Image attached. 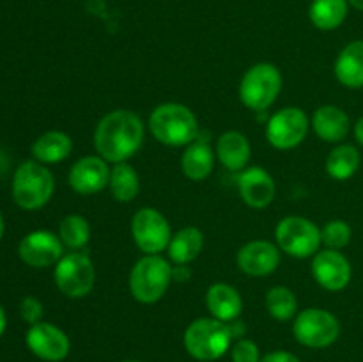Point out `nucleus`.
<instances>
[{
  "instance_id": "obj_10",
  "label": "nucleus",
  "mask_w": 363,
  "mask_h": 362,
  "mask_svg": "<svg viewBox=\"0 0 363 362\" xmlns=\"http://www.w3.org/2000/svg\"><path fill=\"white\" fill-rule=\"evenodd\" d=\"M131 236L144 254H160L169 247L172 231L165 215L147 206L138 209L131 219Z\"/></svg>"
},
{
  "instance_id": "obj_20",
  "label": "nucleus",
  "mask_w": 363,
  "mask_h": 362,
  "mask_svg": "<svg viewBox=\"0 0 363 362\" xmlns=\"http://www.w3.org/2000/svg\"><path fill=\"white\" fill-rule=\"evenodd\" d=\"M216 155L225 169L241 172L247 169L248 162H250L252 146L241 131L230 130L220 135L218 142H216Z\"/></svg>"
},
{
  "instance_id": "obj_32",
  "label": "nucleus",
  "mask_w": 363,
  "mask_h": 362,
  "mask_svg": "<svg viewBox=\"0 0 363 362\" xmlns=\"http://www.w3.org/2000/svg\"><path fill=\"white\" fill-rule=\"evenodd\" d=\"M20 314L28 325H35L43 318V304L35 297H25L20 304Z\"/></svg>"
},
{
  "instance_id": "obj_21",
  "label": "nucleus",
  "mask_w": 363,
  "mask_h": 362,
  "mask_svg": "<svg viewBox=\"0 0 363 362\" xmlns=\"http://www.w3.org/2000/svg\"><path fill=\"white\" fill-rule=\"evenodd\" d=\"M335 77L344 87H363V41H351L335 60Z\"/></svg>"
},
{
  "instance_id": "obj_35",
  "label": "nucleus",
  "mask_w": 363,
  "mask_h": 362,
  "mask_svg": "<svg viewBox=\"0 0 363 362\" xmlns=\"http://www.w3.org/2000/svg\"><path fill=\"white\" fill-rule=\"evenodd\" d=\"M354 137H357V141L363 146V116L357 121V124H354Z\"/></svg>"
},
{
  "instance_id": "obj_2",
  "label": "nucleus",
  "mask_w": 363,
  "mask_h": 362,
  "mask_svg": "<svg viewBox=\"0 0 363 362\" xmlns=\"http://www.w3.org/2000/svg\"><path fill=\"white\" fill-rule=\"evenodd\" d=\"M149 131L158 142L172 148L190 146L199 137L195 114L181 103H162L149 116Z\"/></svg>"
},
{
  "instance_id": "obj_27",
  "label": "nucleus",
  "mask_w": 363,
  "mask_h": 362,
  "mask_svg": "<svg viewBox=\"0 0 363 362\" xmlns=\"http://www.w3.org/2000/svg\"><path fill=\"white\" fill-rule=\"evenodd\" d=\"M108 187L119 202H131L140 190V177L130 163H116L110 170Z\"/></svg>"
},
{
  "instance_id": "obj_29",
  "label": "nucleus",
  "mask_w": 363,
  "mask_h": 362,
  "mask_svg": "<svg viewBox=\"0 0 363 362\" xmlns=\"http://www.w3.org/2000/svg\"><path fill=\"white\" fill-rule=\"evenodd\" d=\"M59 238L71 251H80L91 240V226L82 215L64 216L59 226Z\"/></svg>"
},
{
  "instance_id": "obj_14",
  "label": "nucleus",
  "mask_w": 363,
  "mask_h": 362,
  "mask_svg": "<svg viewBox=\"0 0 363 362\" xmlns=\"http://www.w3.org/2000/svg\"><path fill=\"white\" fill-rule=\"evenodd\" d=\"M64 243L50 231H32L20 241L18 254L32 268H48L62 258Z\"/></svg>"
},
{
  "instance_id": "obj_11",
  "label": "nucleus",
  "mask_w": 363,
  "mask_h": 362,
  "mask_svg": "<svg viewBox=\"0 0 363 362\" xmlns=\"http://www.w3.org/2000/svg\"><path fill=\"white\" fill-rule=\"evenodd\" d=\"M308 116L298 106H286L273 114L266 123V138L275 149H293L305 141L308 133Z\"/></svg>"
},
{
  "instance_id": "obj_24",
  "label": "nucleus",
  "mask_w": 363,
  "mask_h": 362,
  "mask_svg": "<svg viewBox=\"0 0 363 362\" xmlns=\"http://www.w3.org/2000/svg\"><path fill=\"white\" fill-rule=\"evenodd\" d=\"M204 247V234L197 227H183L172 234L167 252L174 265H188L202 252Z\"/></svg>"
},
{
  "instance_id": "obj_37",
  "label": "nucleus",
  "mask_w": 363,
  "mask_h": 362,
  "mask_svg": "<svg viewBox=\"0 0 363 362\" xmlns=\"http://www.w3.org/2000/svg\"><path fill=\"white\" fill-rule=\"evenodd\" d=\"M347 2H350L351 6L354 7V9H358V11H363V0H347Z\"/></svg>"
},
{
  "instance_id": "obj_7",
  "label": "nucleus",
  "mask_w": 363,
  "mask_h": 362,
  "mask_svg": "<svg viewBox=\"0 0 363 362\" xmlns=\"http://www.w3.org/2000/svg\"><path fill=\"white\" fill-rule=\"evenodd\" d=\"M275 240L280 251L298 259L315 256L323 245L321 229L312 220L296 215L286 216L277 224Z\"/></svg>"
},
{
  "instance_id": "obj_28",
  "label": "nucleus",
  "mask_w": 363,
  "mask_h": 362,
  "mask_svg": "<svg viewBox=\"0 0 363 362\" xmlns=\"http://www.w3.org/2000/svg\"><path fill=\"white\" fill-rule=\"evenodd\" d=\"M266 309L277 322H289L298 314L296 295L286 286H273L266 293Z\"/></svg>"
},
{
  "instance_id": "obj_1",
  "label": "nucleus",
  "mask_w": 363,
  "mask_h": 362,
  "mask_svg": "<svg viewBox=\"0 0 363 362\" xmlns=\"http://www.w3.org/2000/svg\"><path fill=\"white\" fill-rule=\"evenodd\" d=\"M145 128L140 117L131 110H112L94 130V149L103 160L123 163L130 160L144 142Z\"/></svg>"
},
{
  "instance_id": "obj_39",
  "label": "nucleus",
  "mask_w": 363,
  "mask_h": 362,
  "mask_svg": "<svg viewBox=\"0 0 363 362\" xmlns=\"http://www.w3.org/2000/svg\"><path fill=\"white\" fill-rule=\"evenodd\" d=\"M123 362H142V361H123Z\"/></svg>"
},
{
  "instance_id": "obj_13",
  "label": "nucleus",
  "mask_w": 363,
  "mask_h": 362,
  "mask_svg": "<svg viewBox=\"0 0 363 362\" xmlns=\"http://www.w3.org/2000/svg\"><path fill=\"white\" fill-rule=\"evenodd\" d=\"M312 275L315 283L328 291H342L353 277V268L340 251L325 248L312 259Z\"/></svg>"
},
{
  "instance_id": "obj_33",
  "label": "nucleus",
  "mask_w": 363,
  "mask_h": 362,
  "mask_svg": "<svg viewBox=\"0 0 363 362\" xmlns=\"http://www.w3.org/2000/svg\"><path fill=\"white\" fill-rule=\"evenodd\" d=\"M261 362H301V361L296 357V355L291 353V351L275 350V351H269V353L262 355Z\"/></svg>"
},
{
  "instance_id": "obj_36",
  "label": "nucleus",
  "mask_w": 363,
  "mask_h": 362,
  "mask_svg": "<svg viewBox=\"0 0 363 362\" xmlns=\"http://www.w3.org/2000/svg\"><path fill=\"white\" fill-rule=\"evenodd\" d=\"M6 325H7L6 312H4L2 305H0V336H2V334H4V330H6Z\"/></svg>"
},
{
  "instance_id": "obj_3",
  "label": "nucleus",
  "mask_w": 363,
  "mask_h": 362,
  "mask_svg": "<svg viewBox=\"0 0 363 362\" xmlns=\"http://www.w3.org/2000/svg\"><path fill=\"white\" fill-rule=\"evenodd\" d=\"M233 339L229 323H223L216 318L194 319L186 327L183 336L188 355L201 362L218 361L229 351Z\"/></svg>"
},
{
  "instance_id": "obj_5",
  "label": "nucleus",
  "mask_w": 363,
  "mask_h": 362,
  "mask_svg": "<svg viewBox=\"0 0 363 362\" xmlns=\"http://www.w3.org/2000/svg\"><path fill=\"white\" fill-rule=\"evenodd\" d=\"M172 283V266L160 254H145L130 272V291L140 304H155Z\"/></svg>"
},
{
  "instance_id": "obj_25",
  "label": "nucleus",
  "mask_w": 363,
  "mask_h": 362,
  "mask_svg": "<svg viewBox=\"0 0 363 362\" xmlns=\"http://www.w3.org/2000/svg\"><path fill=\"white\" fill-rule=\"evenodd\" d=\"M347 0H312L308 18L319 31H335L347 16Z\"/></svg>"
},
{
  "instance_id": "obj_31",
  "label": "nucleus",
  "mask_w": 363,
  "mask_h": 362,
  "mask_svg": "<svg viewBox=\"0 0 363 362\" xmlns=\"http://www.w3.org/2000/svg\"><path fill=\"white\" fill-rule=\"evenodd\" d=\"M261 351L252 339H238L230 348V358L233 362H261Z\"/></svg>"
},
{
  "instance_id": "obj_12",
  "label": "nucleus",
  "mask_w": 363,
  "mask_h": 362,
  "mask_svg": "<svg viewBox=\"0 0 363 362\" xmlns=\"http://www.w3.org/2000/svg\"><path fill=\"white\" fill-rule=\"evenodd\" d=\"M28 350L46 362H60L69 355L71 343L62 329L52 323L39 322L30 325L25 336Z\"/></svg>"
},
{
  "instance_id": "obj_30",
  "label": "nucleus",
  "mask_w": 363,
  "mask_h": 362,
  "mask_svg": "<svg viewBox=\"0 0 363 362\" xmlns=\"http://www.w3.org/2000/svg\"><path fill=\"white\" fill-rule=\"evenodd\" d=\"M351 238H353V229L346 220H330L321 229L323 245L326 248H332V251H340V248L347 247Z\"/></svg>"
},
{
  "instance_id": "obj_4",
  "label": "nucleus",
  "mask_w": 363,
  "mask_h": 362,
  "mask_svg": "<svg viewBox=\"0 0 363 362\" xmlns=\"http://www.w3.org/2000/svg\"><path fill=\"white\" fill-rule=\"evenodd\" d=\"M55 190L53 174L35 160L23 162L13 176V199L21 209L34 212L52 199Z\"/></svg>"
},
{
  "instance_id": "obj_18",
  "label": "nucleus",
  "mask_w": 363,
  "mask_h": 362,
  "mask_svg": "<svg viewBox=\"0 0 363 362\" xmlns=\"http://www.w3.org/2000/svg\"><path fill=\"white\" fill-rule=\"evenodd\" d=\"M206 307H208L211 318L230 323L240 318L241 311H243V298H241L240 291L230 284L216 283L206 291Z\"/></svg>"
},
{
  "instance_id": "obj_8",
  "label": "nucleus",
  "mask_w": 363,
  "mask_h": 362,
  "mask_svg": "<svg viewBox=\"0 0 363 362\" xmlns=\"http://www.w3.org/2000/svg\"><path fill=\"white\" fill-rule=\"evenodd\" d=\"M293 334L300 344L307 348H328L339 339L340 322L326 309L311 307L298 312L293 322Z\"/></svg>"
},
{
  "instance_id": "obj_6",
  "label": "nucleus",
  "mask_w": 363,
  "mask_h": 362,
  "mask_svg": "<svg viewBox=\"0 0 363 362\" xmlns=\"http://www.w3.org/2000/svg\"><path fill=\"white\" fill-rule=\"evenodd\" d=\"M282 91V73L275 64H254L240 82V99L247 109L264 112Z\"/></svg>"
},
{
  "instance_id": "obj_15",
  "label": "nucleus",
  "mask_w": 363,
  "mask_h": 362,
  "mask_svg": "<svg viewBox=\"0 0 363 362\" xmlns=\"http://www.w3.org/2000/svg\"><path fill=\"white\" fill-rule=\"evenodd\" d=\"M69 187L80 195H92L108 187L110 167L99 155H89L73 163L67 174Z\"/></svg>"
},
{
  "instance_id": "obj_19",
  "label": "nucleus",
  "mask_w": 363,
  "mask_h": 362,
  "mask_svg": "<svg viewBox=\"0 0 363 362\" xmlns=\"http://www.w3.org/2000/svg\"><path fill=\"white\" fill-rule=\"evenodd\" d=\"M312 128L321 141L340 144L350 135V116L340 106L323 105L312 116Z\"/></svg>"
},
{
  "instance_id": "obj_22",
  "label": "nucleus",
  "mask_w": 363,
  "mask_h": 362,
  "mask_svg": "<svg viewBox=\"0 0 363 362\" xmlns=\"http://www.w3.org/2000/svg\"><path fill=\"white\" fill-rule=\"evenodd\" d=\"M215 155L206 141H195L181 156V170L191 181H204L213 172Z\"/></svg>"
},
{
  "instance_id": "obj_34",
  "label": "nucleus",
  "mask_w": 363,
  "mask_h": 362,
  "mask_svg": "<svg viewBox=\"0 0 363 362\" xmlns=\"http://www.w3.org/2000/svg\"><path fill=\"white\" fill-rule=\"evenodd\" d=\"M191 279V270L186 265L172 266V280L176 283H186Z\"/></svg>"
},
{
  "instance_id": "obj_38",
  "label": "nucleus",
  "mask_w": 363,
  "mask_h": 362,
  "mask_svg": "<svg viewBox=\"0 0 363 362\" xmlns=\"http://www.w3.org/2000/svg\"><path fill=\"white\" fill-rule=\"evenodd\" d=\"M2 236H4V219L2 215H0V240H2Z\"/></svg>"
},
{
  "instance_id": "obj_9",
  "label": "nucleus",
  "mask_w": 363,
  "mask_h": 362,
  "mask_svg": "<svg viewBox=\"0 0 363 362\" xmlns=\"http://www.w3.org/2000/svg\"><path fill=\"white\" fill-rule=\"evenodd\" d=\"M55 286L67 298H84L94 287L96 268L85 252H69L62 256L53 272Z\"/></svg>"
},
{
  "instance_id": "obj_26",
  "label": "nucleus",
  "mask_w": 363,
  "mask_h": 362,
  "mask_svg": "<svg viewBox=\"0 0 363 362\" xmlns=\"http://www.w3.org/2000/svg\"><path fill=\"white\" fill-rule=\"evenodd\" d=\"M362 163L360 151L351 144H339L326 158V172L337 181H346L354 176Z\"/></svg>"
},
{
  "instance_id": "obj_16",
  "label": "nucleus",
  "mask_w": 363,
  "mask_h": 362,
  "mask_svg": "<svg viewBox=\"0 0 363 362\" xmlns=\"http://www.w3.org/2000/svg\"><path fill=\"white\" fill-rule=\"evenodd\" d=\"M238 268L252 277L272 275L280 265L279 245L266 240H254L245 243L236 256Z\"/></svg>"
},
{
  "instance_id": "obj_23",
  "label": "nucleus",
  "mask_w": 363,
  "mask_h": 362,
  "mask_svg": "<svg viewBox=\"0 0 363 362\" xmlns=\"http://www.w3.org/2000/svg\"><path fill=\"white\" fill-rule=\"evenodd\" d=\"M73 151V141L64 131H46L32 144V155L39 163H59Z\"/></svg>"
},
{
  "instance_id": "obj_17",
  "label": "nucleus",
  "mask_w": 363,
  "mask_h": 362,
  "mask_svg": "<svg viewBox=\"0 0 363 362\" xmlns=\"http://www.w3.org/2000/svg\"><path fill=\"white\" fill-rule=\"evenodd\" d=\"M238 188L245 204L254 209H262L272 204L277 192L272 174L259 165L241 170L238 176Z\"/></svg>"
}]
</instances>
